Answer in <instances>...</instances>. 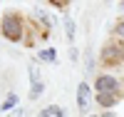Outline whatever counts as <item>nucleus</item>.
<instances>
[{
    "label": "nucleus",
    "instance_id": "obj_1",
    "mask_svg": "<svg viewBox=\"0 0 124 117\" xmlns=\"http://www.w3.org/2000/svg\"><path fill=\"white\" fill-rule=\"evenodd\" d=\"M20 27H23V25H20V18L17 15H5L3 18V30H5V37L8 40H20V35H23Z\"/></svg>",
    "mask_w": 124,
    "mask_h": 117
},
{
    "label": "nucleus",
    "instance_id": "obj_9",
    "mask_svg": "<svg viewBox=\"0 0 124 117\" xmlns=\"http://www.w3.org/2000/svg\"><path fill=\"white\" fill-rule=\"evenodd\" d=\"M65 25H67V35H70V37H75V23H72V20H67Z\"/></svg>",
    "mask_w": 124,
    "mask_h": 117
},
{
    "label": "nucleus",
    "instance_id": "obj_7",
    "mask_svg": "<svg viewBox=\"0 0 124 117\" xmlns=\"http://www.w3.org/2000/svg\"><path fill=\"white\" fill-rule=\"evenodd\" d=\"M102 105H107V107H109V105H114V95H99V97H97Z\"/></svg>",
    "mask_w": 124,
    "mask_h": 117
},
{
    "label": "nucleus",
    "instance_id": "obj_6",
    "mask_svg": "<svg viewBox=\"0 0 124 117\" xmlns=\"http://www.w3.org/2000/svg\"><path fill=\"white\" fill-rule=\"evenodd\" d=\"M40 60L52 62V60H55V50H42V52H40Z\"/></svg>",
    "mask_w": 124,
    "mask_h": 117
},
{
    "label": "nucleus",
    "instance_id": "obj_8",
    "mask_svg": "<svg viewBox=\"0 0 124 117\" xmlns=\"http://www.w3.org/2000/svg\"><path fill=\"white\" fill-rule=\"evenodd\" d=\"M13 105H15V95H10V97L5 100V105H3V110H10Z\"/></svg>",
    "mask_w": 124,
    "mask_h": 117
},
{
    "label": "nucleus",
    "instance_id": "obj_4",
    "mask_svg": "<svg viewBox=\"0 0 124 117\" xmlns=\"http://www.w3.org/2000/svg\"><path fill=\"white\" fill-rule=\"evenodd\" d=\"M30 80H32V90H30V97H40V92H42V82L37 80V70L35 67H30Z\"/></svg>",
    "mask_w": 124,
    "mask_h": 117
},
{
    "label": "nucleus",
    "instance_id": "obj_11",
    "mask_svg": "<svg viewBox=\"0 0 124 117\" xmlns=\"http://www.w3.org/2000/svg\"><path fill=\"white\" fill-rule=\"evenodd\" d=\"M117 33H119V35L124 37V23H119V25H117Z\"/></svg>",
    "mask_w": 124,
    "mask_h": 117
},
{
    "label": "nucleus",
    "instance_id": "obj_5",
    "mask_svg": "<svg viewBox=\"0 0 124 117\" xmlns=\"http://www.w3.org/2000/svg\"><path fill=\"white\" fill-rule=\"evenodd\" d=\"M42 117H65V112L52 105V107H45V110H42Z\"/></svg>",
    "mask_w": 124,
    "mask_h": 117
},
{
    "label": "nucleus",
    "instance_id": "obj_10",
    "mask_svg": "<svg viewBox=\"0 0 124 117\" xmlns=\"http://www.w3.org/2000/svg\"><path fill=\"white\" fill-rule=\"evenodd\" d=\"M8 117H27V112L25 110H15V112H10Z\"/></svg>",
    "mask_w": 124,
    "mask_h": 117
},
{
    "label": "nucleus",
    "instance_id": "obj_2",
    "mask_svg": "<svg viewBox=\"0 0 124 117\" xmlns=\"http://www.w3.org/2000/svg\"><path fill=\"white\" fill-rule=\"evenodd\" d=\"M117 80L114 77H109V75H102V77H97V90H99V95H114L117 92Z\"/></svg>",
    "mask_w": 124,
    "mask_h": 117
},
{
    "label": "nucleus",
    "instance_id": "obj_3",
    "mask_svg": "<svg viewBox=\"0 0 124 117\" xmlns=\"http://www.w3.org/2000/svg\"><path fill=\"white\" fill-rule=\"evenodd\" d=\"M77 105H79V110H85L87 105H89V87H87L85 82L77 87Z\"/></svg>",
    "mask_w": 124,
    "mask_h": 117
},
{
    "label": "nucleus",
    "instance_id": "obj_12",
    "mask_svg": "<svg viewBox=\"0 0 124 117\" xmlns=\"http://www.w3.org/2000/svg\"><path fill=\"white\" fill-rule=\"evenodd\" d=\"M104 117H114V115H112V112H109V115H104Z\"/></svg>",
    "mask_w": 124,
    "mask_h": 117
}]
</instances>
